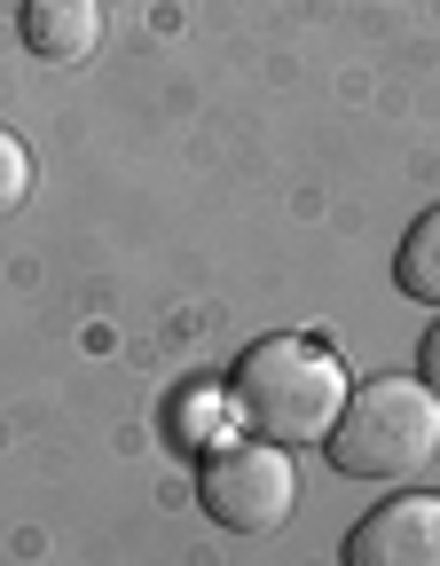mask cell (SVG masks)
<instances>
[{
  "mask_svg": "<svg viewBox=\"0 0 440 566\" xmlns=\"http://www.w3.org/2000/svg\"><path fill=\"white\" fill-rule=\"evenodd\" d=\"M229 394H237V417L252 424L260 441L323 449L338 409H346V370H338V354L315 346V338H260L237 363Z\"/></svg>",
  "mask_w": 440,
  "mask_h": 566,
  "instance_id": "obj_1",
  "label": "cell"
},
{
  "mask_svg": "<svg viewBox=\"0 0 440 566\" xmlns=\"http://www.w3.org/2000/svg\"><path fill=\"white\" fill-rule=\"evenodd\" d=\"M440 457V394L425 378L354 386L331 424V464L354 480H417Z\"/></svg>",
  "mask_w": 440,
  "mask_h": 566,
  "instance_id": "obj_2",
  "label": "cell"
},
{
  "mask_svg": "<svg viewBox=\"0 0 440 566\" xmlns=\"http://www.w3.org/2000/svg\"><path fill=\"white\" fill-rule=\"evenodd\" d=\"M197 504L229 535H275L291 520V464L283 441H220L197 464Z\"/></svg>",
  "mask_w": 440,
  "mask_h": 566,
  "instance_id": "obj_3",
  "label": "cell"
},
{
  "mask_svg": "<svg viewBox=\"0 0 440 566\" xmlns=\"http://www.w3.org/2000/svg\"><path fill=\"white\" fill-rule=\"evenodd\" d=\"M346 566H440V495H386L346 535Z\"/></svg>",
  "mask_w": 440,
  "mask_h": 566,
  "instance_id": "obj_4",
  "label": "cell"
},
{
  "mask_svg": "<svg viewBox=\"0 0 440 566\" xmlns=\"http://www.w3.org/2000/svg\"><path fill=\"white\" fill-rule=\"evenodd\" d=\"M24 48L40 63H80L95 40H103V17H95V0H24Z\"/></svg>",
  "mask_w": 440,
  "mask_h": 566,
  "instance_id": "obj_5",
  "label": "cell"
},
{
  "mask_svg": "<svg viewBox=\"0 0 440 566\" xmlns=\"http://www.w3.org/2000/svg\"><path fill=\"white\" fill-rule=\"evenodd\" d=\"M394 275H401V292H409V300L440 307V205H432L425 221L401 237V260H394Z\"/></svg>",
  "mask_w": 440,
  "mask_h": 566,
  "instance_id": "obj_6",
  "label": "cell"
},
{
  "mask_svg": "<svg viewBox=\"0 0 440 566\" xmlns=\"http://www.w3.org/2000/svg\"><path fill=\"white\" fill-rule=\"evenodd\" d=\"M181 441L220 449V394H181Z\"/></svg>",
  "mask_w": 440,
  "mask_h": 566,
  "instance_id": "obj_7",
  "label": "cell"
},
{
  "mask_svg": "<svg viewBox=\"0 0 440 566\" xmlns=\"http://www.w3.org/2000/svg\"><path fill=\"white\" fill-rule=\"evenodd\" d=\"M24 189H32V158H24V142H17L9 126H0V212H9Z\"/></svg>",
  "mask_w": 440,
  "mask_h": 566,
  "instance_id": "obj_8",
  "label": "cell"
},
{
  "mask_svg": "<svg viewBox=\"0 0 440 566\" xmlns=\"http://www.w3.org/2000/svg\"><path fill=\"white\" fill-rule=\"evenodd\" d=\"M417 370H425V386H432V394H440V323H432V331H425V354H417Z\"/></svg>",
  "mask_w": 440,
  "mask_h": 566,
  "instance_id": "obj_9",
  "label": "cell"
}]
</instances>
